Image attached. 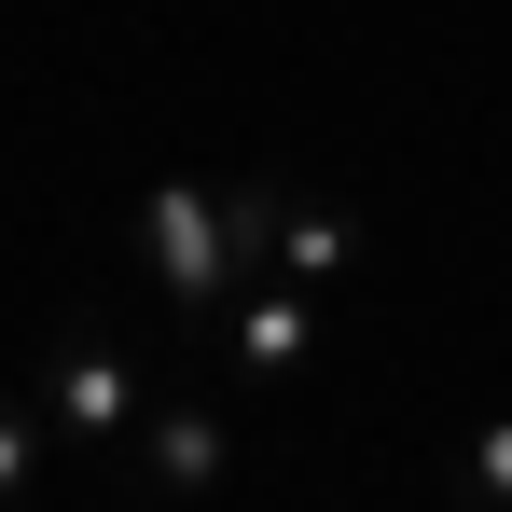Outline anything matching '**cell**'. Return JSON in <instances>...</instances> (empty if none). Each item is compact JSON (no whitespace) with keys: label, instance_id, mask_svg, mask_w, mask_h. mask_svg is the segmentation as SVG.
<instances>
[{"label":"cell","instance_id":"5","mask_svg":"<svg viewBox=\"0 0 512 512\" xmlns=\"http://www.w3.org/2000/svg\"><path fill=\"white\" fill-rule=\"evenodd\" d=\"M263 277H305V291L360 277V208H333V194H291V222H277V263H263Z\"/></svg>","mask_w":512,"mask_h":512},{"label":"cell","instance_id":"4","mask_svg":"<svg viewBox=\"0 0 512 512\" xmlns=\"http://www.w3.org/2000/svg\"><path fill=\"white\" fill-rule=\"evenodd\" d=\"M305 346H319V291H305V277H250V291L222 305V374H236V388L305 374Z\"/></svg>","mask_w":512,"mask_h":512},{"label":"cell","instance_id":"3","mask_svg":"<svg viewBox=\"0 0 512 512\" xmlns=\"http://www.w3.org/2000/svg\"><path fill=\"white\" fill-rule=\"evenodd\" d=\"M125 457H139V485H153V499H208V485L236 471V429H222L208 388H153V416H139Z\"/></svg>","mask_w":512,"mask_h":512},{"label":"cell","instance_id":"2","mask_svg":"<svg viewBox=\"0 0 512 512\" xmlns=\"http://www.w3.org/2000/svg\"><path fill=\"white\" fill-rule=\"evenodd\" d=\"M28 402H42V429H56V443H97V457H111V443H139V416H153V374H139L125 346L70 333L42 374H28Z\"/></svg>","mask_w":512,"mask_h":512},{"label":"cell","instance_id":"7","mask_svg":"<svg viewBox=\"0 0 512 512\" xmlns=\"http://www.w3.org/2000/svg\"><path fill=\"white\" fill-rule=\"evenodd\" d=\"M42 443H56L42 402H0V499H28V485H42Z\"/></svg>","mask_w":512,"mask_h":512},{"label":"cell","instance_id":"6","mask_svg":"<svg viewBox=\"0 0 512 512\" xmlns=\"http://www.w3.org/2000/svg\"><path fill=\"white\" fill-rule=\"evenodd\" d=\"M457 485H471V512H512V416H485L457 443Z\"/></svg>","mask_w":512,"mask_h":512},{"label":"cell","instance_id":"1","mask_svg":"<svg viewBox=\"0 0 512 512\" xmlns=\"http://www.w3.org/2000/svg\"><path fill=\"white\" fill-rule=\"evenodd\" d=\"M139 263H153V291H167L180 333H222V305L250 291L236 222H222V180H153L139 194Z\"/></svg>","mask_w":512,"mask_h":512}]
</instances>
